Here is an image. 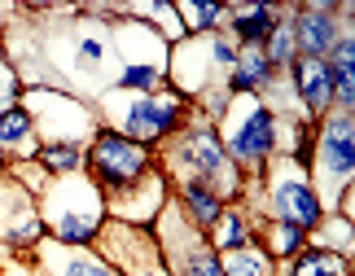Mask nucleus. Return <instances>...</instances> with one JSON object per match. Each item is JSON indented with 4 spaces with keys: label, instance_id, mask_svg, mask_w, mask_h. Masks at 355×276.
Instances as JSON below:
<instances>
[{
    "label": "nucleus",
    "instance_id": "f257e3e1",
    "mask_svg": "<svg viewBox=\"0 0 355 276\" xmlns=\"http://www.w3.org/2000/svg\"><path fill=\"white\" fill-rule=\"evenodd\" d=\"M35 202H40L44 232H53L58 245H75V250H84V245L97 241L101 228H105V193L88 180V171L49 180L44 189L35 193Z\"/></svg>",
    "mask_w": 355,
    "mask_h": 276
},
{
    "label": "nucleus",
    "instance_id": "f03ea898",
    "mask_svg": "<svg viewBox=\"0 0 355 276\" xmlns=\"http://www.w3.org/2000/svg\"><path fill=\"white\" fill-rule=\"evenodd\" d=\"M167 158H171L175 175H180V184H184V180H198V184L215 189L224 202L241 193V167H237V162L224 154L220 132H215L211 123L193 119L189 128H180V132L171 136Z\"/></svg>",
    "mask_w": 355,
    "mask_h": 276
},
{
    "label": "nucleus",
    "instance_id": "7ed1b4c3",
    "mask_svg": "<svg viewBox=\"0 0 355 276\" xmlns=\"http://www.w3.org/2000/svg\"><path fill=\"white\" fill-rule=\"evenodd\" d=\"M220 145L237 167H250L254 175L263 171V162L281 149V119L263 96H233L228 114L220 119Z\"/></svg>",
    "mask_w": 355,
    "mask_h": 276
},
{
    "label": "nucleus",
    "instance_id": "20e7f679",
    "mask_svg": "<svg viewBox=\"0 0 355 276\" xmlns=\"http://www.w3.org/2000/svg\"><path fill=\"white\" fill-rule=\"evenodd\" d=\"M316 149H311V167H316V198L329 211L338 198L351 193V175H355V114L347 110H329L316 119Z\"/></svg>",
    "mask_w": 355,
    "mask_h": 276
},
{
    "label": "nucleus",
    "instance_id": "39448f33",
    "mask_svg": "<svg viewBox=\"0 0 355 276\" xmlns=\"http://www.w3.org/2000/svg\"><path fill=\"white\" fill-rule=\"evenodd\" d=\"M84 167H88V180L97 184L105 198H119L123 189H132L145 171H154V154L145 145L128 141L123 132L114 128H97L92 132V145L84 149Z\"/></svg>",
    "mask_w": 355,
    "mask_h": 276
},
{
    "label": "nucleus",
    "instance_id": "423d86ee",
    "mask_svg": "<svg viewBox=\"0 0 355 276\" xmlns=\"http://www.w3.org/2000/svg\"><path fill=\"white\" fill-rule=\"evenodd\" d=\"M119 128L128 141L136 145H158V141H171L175 132L184 128V114H189V96H180L175 88H158V92H145V96H136L128 92V101L114 105L110 110Z\"/></svg>",
    "mask_w": 355,
    "mask_h": 276
},
{
    "label": "nucleus",
    "instance_id": "0eeeda50",
    "mask_svg": "<svg viewBox=\"0 0 355 276\" xmlns=\"http://www.w3.org/2000/svg\"><path fill=\"white\" fill-rule=\"evenodd\" d=\"M268 211L277 224H294L311 232L324 219V206L316 198V184L307 180V171L298 167V162L285 158L281 162V175H272V189H268Z\"/></svg>",
    "mask_w": 355,
    "mask_h": 276
},
{
    "label": "nucleus",
    "instance_id": "6e6552de",
    "mask_svg": "<svg viewBox=\"0 0 355 276\" xmlns=\"http://www.w3.org/2000/svg\"><path fill=\"white\" fill-rule=\"evenodd\" d=\"M0 241L13 245V250H31V245L44 241V219H40L35 193L9 180H0Z\"/></svg>",
    "mask_w": 355,
    "mask_h": 276
},
{
    "label": "nucleus",
    "instance_id": "1a4fd4ad",
    "mask_svg": "<svg viewBox=\"0 0 355 276\" xmlns=\"http://www.w3.org/2000/svg\"><path fill=\"white\" fill-rule=\"evenodd\" d=\"M290 22H294V49H298V58L324 62V58H329V49L338 44V35H343L338 5H307V9H294Z\"/></svg>",
    "mask_w": 355,
    "mask_h": 276
},
{
    "label": "nucleus",
    "instance_id": "9d476101",
    "mask_svg": "<svg viewBox=\"0 0 355 276\" xmlns=\"http://www.w3.org/2000/svg\"><path fill=\"white\" fill-rule=\"evenodd\" d=\"M290 84L303 101V119H320L334 110V79H329V62H316V58H298L290 66Z\"/></svg>",
    "mask_w": 355,
    "mask_h": 276
},
{
    "label": "nucleus",
    "instance_id": "9b49d317",
    "mask_svg": "<svg viewBox=\"0 0 355 276\" xmlns=\"http://www.w3.org/2000/svg\"><path fill=\"white\" fill-rule=\"evenodd\" d=\"M272 84H277V71L268 66L263 49H237V62H233V71L224 79V92L228 96H259Z\"/></svg>",
    "mask_w": 355,
    "mask_h": 276
},
{
    "label": "nucleus",
    "instance_id": "f8f14e48",
    "mask_svg": "<svg viewBox=\"0 0 355 276\" xmlns=\"http://www.w3.org/2000/svg\"><path fill=\"white\" fill-rule=\"evenodd\" d=\"M224 13L233 18L228 40H233L237 49H263V40L272 35V26H277V18H281L272 5H233V9H224Z\"/></svg>",
    "mask_w": 355,
    "mask_h": 276
},
{
    "label": "nucleus",
    "instance_id": "ddd939ff",
    "mask_svg": "<svg viewBox=\"0 0 355 276\" xmlns=\"http://www.w3.org/2000/svg\"><path fill=\"white\" fill-rule=\"evenodd\" d=\"M171 268H175V276H224L220 255L211 250L207 232H198L189 219H184V245H180V255H175Z\"/></svg>",
    "mask_w": 355,
    "mask_h": 276
},
{
    "label": "nucleus",
    "instance_id": "4468645a",
    "mask_svg": "<svg viewBox=\"0 0 355 276\" xmlns=\"http://www.w3.org/2000/svg\"><path fill=\"white\" fill-rule=\"evenodd\" d=\"M224 198L215 189H207V184H198V180H184L180 184V215L193 224L198 232H211L215 228V219L224 215Z\"/></svg>",
    "mask_w": 355,
    "mask_h": 276
},
{
    "label": "nucleus",
    "instance_id": "2eb2a0df",
    "mask_svg": "<svg viewBox=\"0 0 355 276\" xmlns=\"http://www.w3.org/2000/svg\"><path fill=\"white\" fill-rule=\"evenodd\" d=\"M35 119L26 114L22 105H13L0 114V158L5 154H22V158H35Z\"/></svg>",
    "mask_w": 355,
    "mask_h": 276
},
{
    "label": "nucleus",
    "instance_id": "dca6fc26",
    "mask_svg": "<svg viewBox=\"0 0 355 276\" xmlns=\"http://www.w3.org/2000/svg\"><path fill=\"white\" fill-rule=\"evenodd\" d=\"M207 241H211L215 255H228V250L250 245V241H254V228H250V219H245L237 206H224V215L215 219V228L207 232Z\"/></svg>",
    "mask_w": 355,
    "mask_h": 276
},
{
    "label": "nucleus",
    "instance_id": "f3484780",
    "mask_svg": "<svg viewBox=\"0 0 355 276\" xmlns=\"http://www.w3.org/2000/svg\"><path fill=\"white\" fill-rule=\"evenodd\" d=\"M254 241H263L268 259H294L298 250H307V232L294 228V224H277V219H268L263 232H259Z\"/></svg>",
    "mask_w": 355,
    "mask_h": 276
},
{
    "label": "nucleus",
    "instance_id": "a211bd4d",
    "mask_svg": "<svg viewBox=\"0 0 355 276\" xmlns=\"http://www.w3.org/2000/svg\"><path fill=\"white\" fill-rule=\"evenodd\" d=\"M62 259H53V276H119L114 264H105V259L88 255V250H75V245H58Z\"/></svg>",
    "mask_w": 355,
    "mask_h": 276
},
{
    "label": "nucleus",
    "instance_id": "6ab92c4d",
    "mask_svg": "<svg viewBox=\"0 0 355 276\" xmlns=\"http://www.w3.org/2000/svg\"><path fill=\"white\" fill-rule=\"evenodd\" d=\"M35 167L58 180V175H75L84 171V145H40L35 149Z\"/></svg>",
    "mask_w": 355,
    "mask_h": 276
},
{
    "label": "nucleus",
    "instance_id": "aec40b11",
    "mask_svg": "<svg viewBox=\"0 0 355 276\" xmlns=\"http://www.w3.org/2000/svg\"><path fill=\"white\" fill-rule=\"evenodd\" d=\"M263 58L272 71H290V66L298 62V49H294V22H290V13H281L277 26H272V35L263 40Z\"/></svg>",
    "mask_w": 355,
    "mask_h": 276
},
{
    "label": "nucleus",
    "instance_id": "412c9836",
    "mask_svg": "<svg viewBox=\"0 0 355 276\" xmlns=\"http://www.w3.org/2000/svg\"><path fill=\"white\" fill-rule=\"evenodd\" d=\"M307 237H316V250H329V255H343L347 259V250H351V215L324 211V219L307 232Z\"/></svg>",
    "mask_w": 355,
    "mask_h": 276
},
{
    "label": "nucleus",
    "instance_id": "4be33fe9",
    "mask_svg": "<svg viewBox=\"0 0 355 276\" xmlns=\"http://www.w3.org/2000/svg\"><path fill=\"white\" fill-rule=\"evenodd\" d=\"M220 268H224V276H268L272 272V259L250 241V245H241V250L220 255Z\"/></svg>",
    "mask_w": 355,
    "mask_h": 276
},
{
    "label": "nucleus",
    "instance_id": "5701e85b",
    "mask_svg": "<svg viewBox=\"0 0 355 276\" xmlns=\"http://www.w3.org/2000/svg\"><path fill=\"white\" fill-rule=\"evenodd\" d=\"M0 276H5V268H0Z\"/></svg>",
    "mask_w": 355,
    "mask_h": 276
}]
</instances>
